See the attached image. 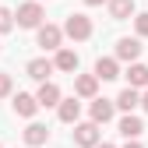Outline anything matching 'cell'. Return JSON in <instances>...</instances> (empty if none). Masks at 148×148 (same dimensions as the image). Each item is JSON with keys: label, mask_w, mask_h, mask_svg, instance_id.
<instances>
[{"label": "cell", "mask_w": 148, "mask_h": 148, "mask_svg": "<svg viewBox=\"0 0 148 148\" xmlns=\"http://www.w3.org/2000/svg\"><path fill=\"white\" fill-rule=\"evenodd\" d=\"M95 148H116V145H106V141H99V145H95Z\"/></svg>", "instance_id": "cell-25"}, {"label": "cell", "mask_w": 148, "mask_h": 148, "mask_svg": "<svg viewBox=\"0 0 148 148\" xmlns=\"http://www.w3.org/2000/svg\"><path fill=\"white\" fill-rule=\"evenodd\" d=\"M42 4H35V0H28V4H21L18 7V14H14V21H18V28H39L42 25Z\"/></svg>", "instance_id": "cell-1"}, {"label": "cell", "mask_w": 148, "mask_h": 148, "mask_svg": "<svg viewBox=\"0 0 148 148\" xmlns=\"http://www.w3.org/2000/svg\"><path fill=\"white\" fill-rule=\"evenodd\" d=\"M11 88H14L11 74H0V99H7V95H11Z\"/></svg>", "instance_id": "cell-21"}, {"label": "cell", "mask_w": 148, "mask_h": 148, "mask_svg": "<svg viewBox=\"0 0 148 148\" xmlns=\"http://www.w3.org/2000/svg\"><path fill=\"white\" fill-rule=\"evenodd\" d=\"M141 131H145V123H141V116H134V113H127L123 120H120V134L131 141V138H141Z\"/></svg>", "instance_id": "cell-15"}, {"label": "cell", "mask_w": 148, "mask_h": 148, "mask_svg": "<svg viewBox=\"0 0 148 148\" xmlns=\"http://www.w3.org/2000/svg\"><path fill=\"white\" fill-rule=\"evenodd\" d=\"M53 64H57V71H64V74H74V71H78V53H74V49H67V46H60V49H57V60H53Z\"/></svg>", "instance_id": "cell-14"}, {"label": "cell", "mask_w": 148, "mask_h": 148, "mask_svg": "<svg viewBox=\"0 0 148 148\" xmlns=\"http://www.w3.org/2000/svg\"><path fill=\"white\" fill-rule=\"evenodd\" d=\"M127 81H131L134 88H148V67L145 64H131V67H127Z\"/></svg>", "instance_id": "cell-17"}, {"label": "cell", "mask_w": 148, "mask_h": 148, "mask_svg": "<svg viewBox=\"0 0 148 148\" xmlns=\"http://www.w3.org/2000/svg\"><path fill=\"white\" fill-rule=\"evenodd\" d=\"M95 92H99V78L95 74H78L74 78V95L78 99H95Z\"/></svg>", "instance_id": "cell-6"}, {"label": "cell", "mask_w": 148, "mask_h": 148, "mask_svg": "<svg viewBox=\"0 0 148 148\" xmlns=\"http://www.w3.org/2000/svg\"><path fill=\"white\" fill-rule=\"evenodd\" d=\"M74 145L81 148H95L99 145V123L88 120V123H74Z\"/></svg>", "instance_id": "cell-3"}, {"label": "cell", "mask_w": 148, "mask_h": 148, "mask_svg": "<svg viewBox=\"0 0 148 148\" xmlns=\"http://www.w3.org/2000/svg\"><path fill=\"white\" fill-rule=\"evenodd\" d=\"M11 28H14V14H11L7 7H0V35L11 32Z\"/></svg>", "instance_id": "cell-19"}, {"label": "cell", "mask_w": 148, "mask_h": 148, "mask_svg": "<svg viewBox=\"0 0 148 148\" xmlns=\"http://www.w3.org/2000/svg\"><path fill=\"white\" fill-rule=\"evenodd\" d=\"M116 106L123 109V113H131L134 106H141V95H138V88H134V85H127V88L120 92V95H116Z\"/></svg>", "instance_id": "cell-16"}, {"label": "cell", "mask_w": 148, "mask_h": 148, "mask_svg": "<svg viewBox=\"0 0 148 148\" xmlns=\"http://www.w3.org/2000/svg\"><path fill=\"white\" fill-rule=\"evenodd\" d=\"M64 35H71L74 42H85L88 35H92V18H85V14H71L67 21H64Z\"/></svg>", "instance_id": "cell-2"}, {"label": "cell", "mask_w": 148, "mask_h": 148, "mask_svg": "<svg viewBox=\"0 0 148 148\" xmlns=\"http://www.w3.org/2000/svg\"><path fill=\"white\" fill-rule=\"evenodd\" d=\"M141 39H120L116 42V60H123V64H134L138 57H141Z\"/></svg>", "instance_id": "cell-9"}, {"label": "cell", "mask_w": 148, "mask_h": 148, "mask_svg": "<svg viewBox=\"0 0 148 148\" xmlns=\"http://www.w3.org/2000/svg\"><path fill=\"white\" fill-rule=\"evenodd\" d=\"M11 106H14V113H18V116H25V120H32L35 113H39V99L28 95V92H18Z\"/></svg>", "instance_id": "cell-4"}, {"label": "cell", "mask_w": 148, "mask_h": 148, "mask_svg": "<svg viewBox=\"0 0 148 148\" xmlns=\"http://www.w3.org/2000/svg\"><path fill=\"white\" fill-rule=\"evenodd\" d=\"M95 78H99V81L120 78V60H116V57H99V60H95Z\"/></svg>", "instance_id": "cell-10"}, {"label": "cell", "mask_w": 148, "mask_h": 148, "mask_svg": "<svg viewBox=\"0 0 148 148\" xmlns=\"http://www.w3.org/2000/svg\"><path fill=\"white\" fill-rule=\"evenodd\" d=\"M28 78H35V81H49V74L57 71V64L53 60H46V57H35V60H28Z\"/></svg>", "instance_id": "cell-8"}, {"label": "cell", "mask_w": 148, "mask_h": 148, "mask_svg": "<svg viewBox=\"0 0 148 148\" xmlns=\"http://www.w3.org/2000/svg\"><path fill=\"white\" fill-rule=\"evenodd\" d=\"M46 141H49V127H46V123H28V127H25V145L39 148V145H46Z\"/></svg>", "instance_id": "cell-13"}, {"label": "cell", "mask_w": 148, "mask_h": 148, "mask_svg": "<svg viewBox=\"0 0 148 148\" xmlns=\"http://www.w3.org/2000/svg\"><path fill=\"white\" fill-rule=\"evenodd\" d=\"M109 14H113L116 21H127V18H134V0H109Z\"/></svg>", "instance_id": "cell-18"}, {"label": "cell", "mask_w": 148, "mask_h": 148, "mask_svg": "<svg viewBox=\"0 0 148 148\" xmlns=\"http://www.w3.org/2000/svg\"><path fill=\"white\" fill-rule=\"evenodd\" d=\"M123 148H141V145H138V138H131V141H127Z\"/></svg>", "instance_id": "cell-23"}, {"label": "cell", "mask_w": 148, "mask_h": 148, "mask_svg": "<svg viewBox=\"0 0 148 148\" xmlns=\"http://www.w3.org/2000/svg\"><path fill=\"white\" fill-rule=\"evenodd\" d=\"M141 106H145V113H148V92H145V95H141Z\"/></svg>", "instance_id": "cell-24"}, {"label": "cell", "mask_w": 148, "mask_h": 148, "mask_svg": "<svg viewBox=\"0 0 148 148\" xmlns=\"http://www.w3.org/2000/svg\"><path fill=\"white\" fill-rule=\"evenodd\" d=\"M88 7H99V4H109V0H85Z\"/></svg>", "instance_id": "cell-22"}, {"label": "cell", "mask_w": 148, "mask_h": 148, "mask_svg": "<svg viewBox=\"0 0 148 148\" xmlns=\"http://www.w3.org/2000/svg\"><path fill=\"white\" fill-rule=\"evenodd\" d=\"M57 116H60L64 123H78V116H81V102H78V99H60Z\"/></svg>", "instance_id": "cell-12"}, {"label": "cell", "mask_w": 148, "mask_h": 148, "mask_svg": "<svg viewBox=\"0 0 148 148\" xmlns=\"http://www.w3.org/2000/svg\"><path fill=\"white\" fill-rule=\"evenodd\" d=\"M35 99H39V106H42V109L60 106V88L53 85V81H39V92H35Z\"/></svg>", "instance_id": "cell-11"}, {"label": "cell", "mask_w": 148, "mask_h": 148, "mask_svg": "<svg viewBox=\"0 0 148 148\" xmlns=\"http://www.w3.org/2000/svg\"><path fill=\"white\" fill-rule=\"evenodd\" d=\"M60 42H64L60 25H39V46L42 49H60Z\"/></svg>", "instance_id": "cell-5"}, {"label": "cell", "mask_w": 148, "mask_h": 148, "mask_svg": "<svg viewBox=\"0 0 148 148\" xmlns=\"http://www.w3.org/2000/svg\"><path fill=\"white\" fill-rule=\"evenodd\" d=\"M113 109H116V102H109V99H92L88 116L95 120V123H109V120H113Z\"/></svg>", "instance_id": "cell-7"}, {"label": "cell", "mask_w": 148, "mask_h": 148, "mask_svg": "<svg viewBox=\"0 0 148 148\" xmlns=\"http://www.w3.org/2000/svg\"><path fill=\"white\" fill-rule=\"evenodd\" d=\"M134 28H138L141 39H148V11L145 14H134Z\"/></svg>", "instance_id": "cell-20"}]
</instances>
